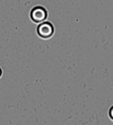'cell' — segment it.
Instances as JSON below:
<instances>
[{
  "mask_svg": "<svg viewBox=\"0 0 113 125\" xmlns=\"http://www.w3.org/2000/svg\"><path fill=\"white\" fill-rule=\"evenodd\" d=\"M37 32L39 34V36L43 39H49L52 37L53 33H54V27L51 23H43L38 27Z\"/></svg>",
  "mask_w": 113,
  "mask_h": 125,
  "instance_id": "1",
  "label": "cell"
},
{
  "mask_svg": "<svg viewBox=\"0 0 113 125\" xmlns=\"http://www.w3.org/2000/svg\"><path fill=\"white\" fill-rule=\"evenodd\" d=\"M109 115H110V117H111V119L113 120V107L110 109V111H109Z\"/></svg>",
  "mask_w": 113,
  "mask_h": 125,
  "instance_id": "3",
  "label": "cell"
},
{
  "mask_svg": "<svg viewBox=\"0 0 113 125\" xmlns=\"http://www.w3.org/2000/svg\"><path fill=\"white\" fill-rule=\"evenodd\" d=\"M0 76H1V70H0Z\"/></svg>",
  "mask_w": 113,
  "mask_h": 125,
  "instance_id": "4",
  "label": "cell"
},
{
  "mask_svg": "<svg viewBox=\"0 0 113 125\" xmlns=\"http://www.w3.org/2000/svg\"><path fill=\"white\" fill-rule=\"evenodd\" d=\"M47 17H48V13H47L46 9L43 7H35L31 12V18L36 23L45 21L47 19Z\"/></svg>",
  "mask_w": 113,
  "mask_h": 125,
  "instance_id": "2",
  "label": "cell"
}]
</instances>
